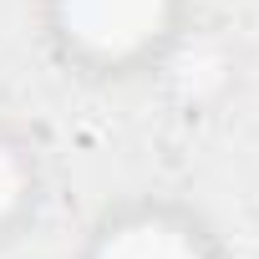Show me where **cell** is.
Returning <instances> with one entry per match:
<instances>
[{"label": "cell", "instance_id": "1", "mask_svg": "<svg viewBox=\"0 0 259 259\" xmlns=\"http://www.w3.org/2000/svg\"><path fill=\"white\" fill-rule=\"evenodd\" d=\"M92 259H213L203 229H193L188 219H133V224H107Z\"/></svg>", "mask_w": 259, "mask_h": 259}, {"label": "cell", "instance_id": "2", "mask_svg": "<svg viewBox=\"0 0 259 259\" xmlns=\"http://www.w3.org/2000/svg\"><path fill=\"white\" fill-rule=\"evenodd\" d=\"M26 193L36 198V158H26L21 143L0 138V229L26 208Z\"/></svg>", "mask_w": 259, "mask_h": 259}]
</instances>
